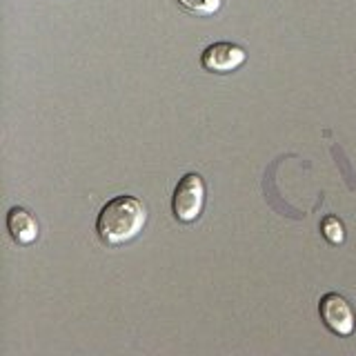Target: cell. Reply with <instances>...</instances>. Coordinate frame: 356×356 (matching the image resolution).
<instances>
[{"instance_id":"obj_1","label":"cell","mask_w":356,"mask_h":356,"mask_svg":"<svg viewBox=\"0 0 356 356\" xmlns=\"http://www.w3.org/2000/svg\"><path fill=\"white\" fill-rule=\"evenodd\" d=\"M147 222V209L134 196H114L103 205L96 218V234L105 245H122L136 238Z\"/></svg>"},{"instance_id":"obj_2","label":"cell","mask_w":356,"mask_h":356,"mask_svg":"<svg viewBox=\"0 0 356 356\" xmlns=\"http://www.w3.org/2000/svg\"><path fill=\"white\" fill-rule=\"evenodd\" d=\"M205 207V181L200 174H185L172 196V211L181 222H194Z\"/></svg>"},{"instance_id":"obj_3","label":"cell","mask_w":356,"mask_h":356,"mask_svg":"<svg viewBox=\"0 0 356 356\" xmlns=\"http://www.w3.org/2000/svg\"><path fill=\"white\" fill-rule=\"evenodd\" d=\"M318 314L321 321L325 323V327L334 334H339V337H350L356 327V316L352 305L348 303V298L337 292H330L321 298Z\"/></svg>"},{"instance_id":"obj_4","label":"cell","mask_w":356,"mask_h":356,"mask_svg":"<svg viewBox=\"0 0 356 356\" xmlns=\"http://www.w3.org/2000/svg\"><path fill=\"white\" fill-rule=\"evenodd\" d=\"M245 49L238 47L234 42H214L203 51L200 56V65L205 67L207 72H214V74H229L234 70L245 63Z\"/></svg>"},{"instance_id":"obj_5","label":"cell","mask_w":356,"mask_h":356,"mask_svg":"<svg viewBox=\"0 0 356 356\" xmlns=\"http://www.w3.org/2000/svg\"><path fill=\"white\" fill-rule=\"evenodd\" d=\"M7 232L18 245H31L38 238V222L25 207H11L7 211Z\"/></svg>"},{"instance_id":"obj_6","label":"cell","mask_w":356,"mask_h":356,"mask_svg":"<svg viewBox=\"0 0 356 356\" xmlns=\"http://www.w3.org/2000/svg\"><path fill=\"white\" fill-rule=\"evenodd\" d=\"M178 5L194 16H214L220 9L222 0H178Z\"/></svg>"},{"instance_id":"obj_7","label":"cell","mask_w":356,"mask_h":356,"mask_svg":"<svg viewBox=\"0 0 356 356\" xmlns=\"http://www.w3.org/2000/svg\"><path fill=\"white\" fill-rule=\"evenodd\" d=\"M321 232L332 245H341L345 241V227L337 216H325L321 220Z\"/></svg>"}]
</instances>
